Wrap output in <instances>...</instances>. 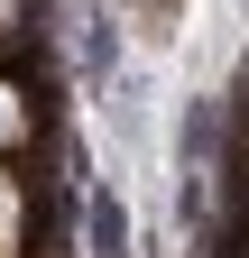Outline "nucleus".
Returning a JSON list of instances; mask_svg holds the SVG:
<instances>
[{
  "label": "nucleus",
  "mask_w": 249,
  "mask_h": 258,
  "mask_svg": "<svg viewBox=\"0 0 249 258\" xmlns=\"http://www.w3.org/2000/svg\"><path fill=\"white\" fill-rule=\"evenodd\" d=\"M19 129H28V111H19V92H10V83H0V148H10V139H19Z\"/></svg>",
  "instance_id": "obj_2"
},
{
  "label": "nucleus",
  "mask_w": 249,
  "mask_h": 258,
  "mask_svg": "<svg viewBox=\"0 0 249 258\" xmlns=\"http://www.w3.org/2000/svg\"><path fill=\"white\" fill-rule=\"evenodd\" d=\"M0 19H10V0H0Z\"/></svg>",
  "instance_id": "obj_3"
},
{
  "label": "nucleus",
  "mask_w": 249,
  "mask_h": 258,
  "mask_svg": "<svg viewBox=\"0 0 249 258\" xmlns=\"http://www.w3.org/2000/svg\"><path fill=\"white\" fill-rule=\"evenodd\" d=\"M19 249V194H10V175H0V258Z\"/></svg>",
  "instance_id": "obj_1"
}]
</instances>
